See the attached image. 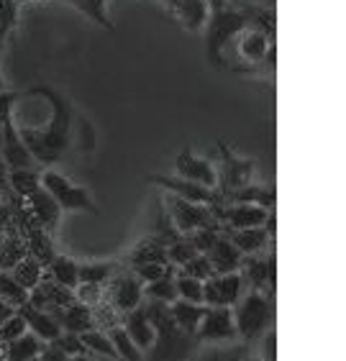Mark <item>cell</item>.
Segmentation results:
<instances>
[{"label": "cell", "mask_w": 346, "mask_h": 361, "mask_svg": "<svg viewBox=\"0 0 346 361\" xmlns=\"http://www.w3.org/2000/svg\"><path fill=\"white\" fill-rule=\"evenodd\" d=\"M49 97V121H28V123H13L21 141L36 159L42 169L52 167L62 159V154L69 149V133H72V108L54 87H44ZM13 121V118H11Z\"/></svg>", "instance_id": "obj_1"}, {"label": "cell", "mask_w": 346, "mask_h": 361, "mask_svg": "<svg viewBox=\"0 0 346 361\" xmlns=\"http://www.w3.org/2000/svg\"><path fill=\"white\" fill-rule=\"evenodd\" d=\"M146 318L154 326V343L149 361H187L190 348L198 346L195 336H187L185 331L174 326L172 315L165 302H146Z\"/></svg>", "instance_id": "obj_2"}, {"label": "cell", "mask_w": 346, "mask_h": 361, "mask_svg": "<svg viewBox=\"0 0 346 361\" xmlns=\"http://www.w3.org/2000/svg\"><path fill=\"white\" fill-rule=\"evenodd\" d=\"M231 313H234V326L239 338H244V343H249L275 323V298L249 290L236 300Z\"/></svg>", "instance_id": "obj_3"}, {"label": "cell", "mask_w": 346, "mask_h": 361, "mask_svg": "<svg viewBox=\"0 0 346 361\" xmlns=\"http://www.w3.org/2000/svg\"><path fill=\"white\" fill-rule=\"evenodd\" d=\"M42 188L52 195V200L59 205L62 213H93V216H100V208L93 202L90 192L69 180L67 174L56 172L52 167L42 169Z\"/></svg>", "instance_id": "obj_4"}, {"label": "cell", "mask_w": 346, "mask_h": 361, "mask_svg": "<svg viewBox=\"0 0 346 361\" xmlns=\"http://www.w3.org/2000/svg\"><path fill=\"white\" fill-rule=\"evenodd\" d=\"M218 154H221V159L215 161V174H218L215 190L221 192V197H226V195H231L234 190L254 182V169H256L254 159L239 157V154L231 152L223 141H218Z\"/></svg>", "instance_id": "obj_5"}, {"label": "cell", "mask_w": 346, "mask_h": 361, "mask_svg": "<svg viewBox=\"0 0 346 361\" xmlns=\"http://www.w3.org/2000/svg\"><path fill=\"white\" fill-rule=\"evenodd\" d=\"M165 208H167V213H169V218H172V226L177 228L180 236H187V233L201 231V228H221V223L215 218L213 208H208V205L182 200L177 195H167Z\"/></svg>", "instance_id": "obj_6"}, {"label": "cell", "mask_w": 346, "mask_h": 361, "mask_svg": "<svg viewBox=\"0 0 346 361\" xmlns=\"http://www.w3.org/2000/svg\"><path fill=\"white\" fill-rule=\"evenodd\" d=\"M105 300L111 302L116 313L126 315L144 300V285L138 282L131 269L116 267V271L108 279V287H105Z\"/></svg>", "instance_id": "obj_7"}, {"label": "cell", "mask_w": 346, "mask_h": 361, "mask_svg": "<svg viewBox=\"0 0 346 361\" xmlns=\"http://www.w3.org/2000/svg\"><path fill=\"white\" fill-rule=\"evenodd\" d=\"M146 180L152 182V185L165 188L169 195H177V197H182V200L198 202V205H208V208H218V205H223V197L218 190L198 185V182L182 180V177H177V174H149Z\"/></svg>", "instance_id": "obj_8"}, {"label": "cell", "mask_w": 346, "mask_h": 361, "mask_svg": "<svg viewBox=\"0 0 346 361\" xmlns=\"http://www.w3.org/2000/svg\"><path fill=\"white\" fill-rule=\"evenodd\" d=\"M239 338L234 326V313L226 305H205V313L201 318V326L195 331L198 343H231Z\"/></svg>", "instance_id": "obj_9"}, {"label": "cell", "mask_w": 346, "mask_h": 361, "mask_svg": "<svg viewBox=\"0 0 346 361\" xmlns=\"http://www.w3.org/2000/svg\"><path fill=\"white\" fill-rule=\"evenodd\" d=\"M239 274H241L244 287L275 298V249H272V254H267V257L244 254Z\"/></svg>", "instance_id": "obj_10"}, {"label": "cell", "mask_w": 346, "mask_h": 361, "mask_svg": "<svg viewBox=\"0 0 346 361\" xmlns=\"http://www.w3.org/2000/svg\"><path fill=\"white\" fill-rule=\"evenodd\" d=\"M215 218L221 223V228H256V226H264L267 218H270L272 210L259 208V205H251V202H226L213 208Z\"/></svg>", "instance_id": "obj_11"}, {"label": "cell", "mask_w": 346, "mask_h": 361, "mask_svg": "<svg viewBox=\"0 0 346 361\" xmlns=\"http://www.w3.org/2000/svg\"><path fill=\"white\" fill-rule=\"evenodd\" d=\"M0 161H3L6 172H11V169H42L39 164H36L34 157H31V152L26 149V144L21 141V136H18V131H16V126H13V121H11V116L3 121Z\"/></svg>", "instance_id": "obj_12"}, {"label": "cell", "mask_w": 346, "mask_h": 361, "mask_svg": "<svg viewBox=\"0 0 346 361\" xmlns=\"http://www.w3.org/2000/svg\"><path fill=\"white\" fill-rule=\"evenodd\" d=\"M174 174L182 177V180L198 182V185H205V188H213L218 185V174H215V164L205 157H198L190 149H182L177 157H174Z\"/></svg>", "instance_id": "obj_13"}, {"label": "cell", "mask_w": 346, "mask_h": 361, "mask_svg": "<svg viewBox=\"0 0 346 361\" xmlns=\"http://www.w3.org/2000/svg\"><path fill=\"white\" fill-rule=\"evenodd\" d=\"M47 313L59 323L62 331L67 334H85V331H90V328H97L95 326V313H93V307L83 305V302H72L67 307H54L49 305Z\"/></svg>", "instance_id": "obj_14"}, {"label": "cell", "mask_w": 346, "mask_h": 361, "mask_svg": "<svg viewBox=\"0 0 346 361\" xmlns=\"http://www.w3.org/2000/svg\"><path fill=\"white\" fill-rule=\"evenodd\" d=\"M124 331L126 336L133 341V346L144 354V351H149L154 343V326L149 323V318H146V302L141 300L133 310H129V313L124 315Z\"/></svg>", "instance_id": "obj_15"}, {"label": "cell", "mask_w": 346, "mask_h": 361, "mask_svg": "<svg viewBox=\"0 0 346 361\" xmlns=\"http://www.w3.org/2000/svg\"><path fill=\"white\" fill-rule=\"evenodd\" d=\"M28 202V210H31V216L36 218V223L47 231L49 236H54L56 226H59V218H62V210L52 200V195L47 192L44 188H39L36 192H31L26 197Z\"/></svg>", "instance_id": "obj_16"}, {"label": "cell", "mask_w": 346, "mask_h": 361, "mask_svg": "<svg viewBox=\"0 0 346 361\" xmlns=\"http://www.w3.org/2000/svg\"><path fill=\"white\" fill-rule=\"evenodd\" d=\"M44 348H47V341H42L36 334L26 331L18 338L0 343V361H34Z\"/></svg>", "instance_id": "obj_17"}, {"label": "cell", "mask_w": 346, "mask_h": 361, "mask_svg": "<svg viewBox=\"0 0 346 361\" xmlns=\"http://www.w3.org/2000/svg\"><path fill=\"white\" fill-rule=\"evenodd\" d=\"M205 257L210 262V267H213V274H231V271H239L244 254L221 233V236L215 238L213 246L208 249Z\"/></svg>", "instance_id": "obj_18"}, {"label": "cell", "mask_w": 346, "mask_h": 361, "mask_svg": "<svg viewBox=\"0 0 346 361\" xmlns=\"http://www.w3.org/2000/svg\"><path fill=\"white\" fill-rule=\"evenodd\" d=\"M221 233L241 254H262L272 241V236L267 233L264 226H256V228H221Z\"/></svg>", "instance_id": "obj_19"}, {"label": "cell", "mask_w": 346, "mask_h": 361, "mask_svg": "<svg viewBox=\"0 0 346 361\" xmlns=\"http://www.w3.org/2000/svg\"><path fill=\"white\" fill-rule=\"evenodd\" d=\"M18 315H21L23 320H26V328L31 331V334H36L42 341H47V343H52V341L56 338V336L62 334V328H59V323H56L52 315L47 313V310H39V307L34 305H21L18 307Z\"/></svg>", "instance_id": "obj_20"}, {"label": "cell", "mask_w": 346, "mask_h": 361, "mask_svg": "<svg viewBox=\"0 0 346 361\" xmlns=\"http://www.w3.org/2000/svg\"><path fill=\"white\" fill-rule=\"evenodd\" d=\"M167 310L172 315L174 326L180 328V331H185L187 336H195V331L201 326L203 313H205V305H195V302H187V300L177 298L174 302L167 305Z\"/></svg>", "instance_id": "obj_21"}, {"label": "cell", "mask_w": 346, "mask_h": 361, "mask_svg": "<svg viewBox=\"0 0 346 361\" xmlns=\"http://www.w3.org/2000/svg\"><path fill=\"white\" fill-rule=\"evenodd\" d=\"M126 262L129 264H169L167 262V243H162L160 238L146 236L133 246L129 254H126Z\"/></svg>", "instance_id": "obj_22"}, {"label": "cell", "mask_w": 346, "mask_h": 361, "mask_svg": "<svg viewBox=\"0 0 346 361\" xmlns=\"http://www.w3.org/2000/svg\"><path fill=\"white\" fill-rule=\"evenodd\" d=\"M275 188L272 185H259V182H249L244 188L234 190L231 195H226L223 200L226 202H251V205H259V208L272 210L275 208Z\"/></svg>", "instance_id": "obj_23"}, {"label": "cell", "mask_w": 346, "mask_h": 361, "mask_svg": "<svg viewBox=\"0 0 346 361\" xmlns=\"http://www.w3.org/2000/svg\"><path fill=\"white\" fill-rule=\"evenodd\" d=\"M28 254L26 241L16 228H8L6 236H0V269L11 271Z\"/></svg>", "instance_id": "obj_24"}, {"label": "cell", "mask_w": 346, "mask_h": 361, "mask_svg": "<svg viewBox=\"0 0 346 361\" xmlns=\"http://www.w3.org/2000/svg\"><path fill=\"white\" fill-rule=\"evenodd\" d=\"M80 262H75L72 257L67 254H56L52 262H49V279H54L56 285L69 287V290H75L80 285Z\"/></svg>", "instance_id": "obj_25"}, {"label": "cell", "mask_w": 346, "mask_h": 361, "mask_svg": "<svg viewBox=\"0 0 346 361\" xmlns=\"http://www.w3.org/2000/svg\"><path fill=\"white\" fill-rule=\"evenodd\" d=\"M6 180L8 190L16 197L26 200L28 195L42 188V169H11V172H6Z\"/></svg>", "instance_id": "obj_26"}, {"label": "cell", "mask_w": 346, "mask_h": 361, "mask_svg": "<svg viewBox=\"0 0 346 361\" xmlns=\"http://www.w3.org/2000/svg\"><path fill=\"white\" fill-rule=\"evenodd\" d=\"M210 282H213L218 305L231 307L236 300L244 295V282H241V274H239V271H231V274H213Z\"/></svg>", "instance_id": "obj_27"}, {"label": "cell", "mask_w": 346, "mask_h": 361, "mask_svg": "<svg viewBox=\"0 0 346 361\" xmlns=\"http://www.w3.org/2000/svg\"><path fill=\"white\" fill-rule=\"evenodd\" d=\"M174 13L187 31H201L208 21V0H180Z\"/></svg>", "instance_id": "obj_28"}, {"label": "cell", "mask_w": 346, "mask_h": 361, "mask_svg": "<svg viewBox=\"0 0 346 361\" xmlns=\"http://www.w3.org/2000/svg\"><path fill=\"white\" fill-rule=\"evenodd\" d=\"M11 277H13L16 282H18V285L23 287V290L31 292L36 285H39V282H42L44 267L39 264V262H36V259L31 257V254H26V257H23L21 262H18V264H16L13 269H11Z\"/></svg>", "instance_id": "obj_29"}, {"label": "cell", "mask_w": 346, "mask_h": 361, "mask_svg": "<svg viewBox=\"0 0 346 361\" xmlns=\"http://www.w3.org/2000/svg\"><path fill=\"white\" fill-rule=\"evenodd\" d=\"M249 346L239 343V346H205L198 351L193 361H246Z\"/></svg>", "instance_id": "obj_30"}, {"label": "cell", "mask_w": 346, "mask_h": 361, "mask_svg": "<svg viewBox=\"0 0 346 361\" xmlns=\"http://www.w3.org/2000/svg\"><path fill=\"white\" fill-rule=\"evenodd\" d=\"M105 334H108V338H111L118 359H121V361H141V351H138V348L133 346V341L126 336V331H124V326H121V323L111 326Z\"/></svg>", "instance_id": "obj_31"}, {"label": "cell", "mask_w": 346, "mask_h": 361, "mask_svg": "<svg viewBox=\"0 0 346 361\" xmlns=\"http://www.w3.org/2000/svg\"><path fill=\"white\" fill-rule=\"evenodd\" d=\"M0 300L11 307H18L26 305L28 302V290H23L13 277H11V271H3L0 269Z\"/></svg>", "instance_id": "obj_32"}, {"label": "cell", "mask_w": 346, "mask_h": 361, "mask_svg": "<svg viewBox=\"0 0 346 361\" xmlns=\"http://www.w3.org/2000/svg\"><path fill=\"white\" fill-rule=\"evenodd\" d=\"M144 298L152 300V302H174L177 300V287H174V274H167V277L157 279V282H149L144 285Z\"/></svg>", "instance_id": "obj_33"}, {"label": "cell", "mask_w": 346, "mask_h": 361, "mask_svg": "<svg viewBox=\"0 0 346 361\" xmlns=\"http://www.w3.org/2000/svg\"><path fill=\"white\" fill-rule=\"evenodd\" d=\"M152 236L154 238H160L162 243H174V241H180V233H177V228L172 226V218H169V213H167L165 208V200H157V223H154V228H152Z\"/></svg>", "instance_id": "obj_34"}, {"label": "cell", "mask_w": 346, "mask_h": 361, "mask_svg": "<svg viewBox=\"0 0 346 361\" xmlns=\"http://www.w3.org/2000/svg\"><path fill=\"white\" fill-rule=\"evenodd\" d=\"M118 264L113 262H90V264H80V282H88V285H105L111 274L116 271Z\"/></svg>", "instance_id": "obj_35"}, {"label": "cell", "mask_w": 346, "mask_h": 361, "mask_svg": "<svg viewBox=\"0 0 346 361\" xmlns=\"http://www.w3.org/2000/svg\"><path fill=\"white\" fill-rule=\"evenodd\" d=\"M42 290L44 295H47V302L49 305H54V307H67L72 305V302H77L75 300V290H69V287H62V285H56L54 279H49V277H42ZM47 305V307H49Z\"/></svg>", "instance_id": "obj_36"}, {"label": "cell", "mask_w": 346, "mask_h": 361, "mask_svg": "<svg viewBox=\"0 0 346 361\" xmlns=\"http://www.w3.org/2000/svg\"><path fill=\"white\" fill-rule=\"evenodd\" d=\"M174 287H177V298L187 300V302H195V305H203V282L195 277H187V274H174Z\"/></svg>", "instance_id": "obj_37"}, {"label": "cell", "mask_w": 346, "mask_h": 361, "mask_svg": "<svg viewBox=\"0 0 346 361\" xmlns=\"http://www.w3.org/2000/svg\"><path fill=\"white\" fill-rule=\"evenodd\" d=\"M129 269L136 274V279L141 282V285H149V282H157V279L167 277V274H177V269H174L172 264H131Z\"/></svg>", "instance_id": "obj_38"}, {"label": "cell", "mask_w": 346, "mask_h": 361, "mask_svg": "<svg viewBox=\"0 0 346 361\" xmlns=\"http://www.w3.org/2000/svg\"><path fill=\"white\" fill-rule=\"evenodd\" d=\"M195 254H198V251L190 246V241H187L185 236H182L180 241H174V243H169V246H167V262H169L174 269L185 267L187 262L195 257Z\"/></svg>", "instance_id": "obj_39"}, {"label": "cell", "mask_w": 346, "mask_h": 361, "mask_svg": "<svg viewBox=\"0 0 346 361\" xmlns=\"http://www.w3.org/2000/svg\"><path fill=\"white\" fill-rule=\"evenodd\" d=\"M75 300L95 310L105 300V285H88V282H80V285L75 287Z\"/></svg>", "instance_id": "obj_40"}, {"label": "cell", "mask_w": 346, "mask_h": 361, "mask_svg": "<svg viewBox=\"0 0 346 361\" xmlns=\"http://www.w3.org/2000/svg\"><path fill=\"white\" fill-rule=\"evenodd\" d=\"M180 274H187V277H195L201 279V282H205V279L213 277V267H210V262H208L205 254H195L190 262H187L185 267H180Z\"/></svg>", "instance_id": "obj_41"}, {"label": "cell", "mask_w": 346, "mask_h": 361, "mask_svg": "<svg viewBox=\"0 0 346 361\" xmlns=\"http://www.w3.org/2000/svg\"><path fill=\"white\" fill-rule=\"evenodd\" d=\"M221 236V228H201V231H193V233H187V241L193 246L198 254H208V249L215 243V238Z\"/></svg>", "instance_id": "obj_42"}, {"label": "cell", "mask_w": 346, "mask_h": 361, "mask_svg": "<svg viewBox=\"0 0 346 361\" xmlns=\"http://www.w3.org/2000/svg\"><path fill=\"white\" fill-rule=\"evenodd\" d=\"M52 346H56L64 356H69V359H72V356L85 354V346H83V341H80V336L67 334V331H62V334L56 336V338L52 341Z\"/></svg>", "instance_id": "obj_43"}, {"label": "cell", "mask_w": 346, "mask_h": 361, "mask_svg": "<svg viewBox=\"0 0 346 361\" xmlns=\"http://www.w3.org/2000/svg\"><path fill=\"white\" fill-rule=\"evenodd\" d=\"M26 320L18 315V310H16L11 318H6L3 323H0V343H8V341L18 338L21 334H26Z\"/></svg>", "instance_id": "obj_44"}, {"label": "cell", "mask_w": 346, "mask_h": 361, "mask_svg": "<svg viewBox=\"0 0 346 361\" xmlns=\"http://www.w3.org/2000/svg\"><path fill=\"white\" fill-rule=\"evenodd\" d=\"M262 361H277V334L275 326L262 334Z\"/></svg>", "instance_id": "obj_45"}, {"label": "cell", "mask_w": 346, "mask_h": 361, "mask_svg": "<svg viewBox=\"0 0 346 361\" xmlns=\"http://www.w3.org/2000/svg\"><path fill=\"white\" fill-rule=\"evenodd\" d=\"M18 95H21V92L0 90V123L11 116V111H13V105H16V100H18Z\"/></svg>", "instance_id": "obj_46"}, {"label": "cell", "mask_w": 346, "mask_h": 361, "mask_svg": "<svg viewBox=\"0 0 346 361\" xmlns=\"http://www.w3.org/2000/svg\"><path fill=\"white\" fill-rule=\"evenodd\" d=\"M34 361H69V356H64L62 351L56 346H52V343H47V348H44L42 354L36 356Z\"/></svg>", "instance_id": "obj_47"}, {"label": "cell", "mask_w": 346, "mask_h": 361, "mask_svg": "<svg viewBox=\"0 0 346 361\" xmlns=\"http://www.w3.org/2000/svg\"><path fill=\"white\" fill-rule=\"evenodd\" d=\"M13 313H16V307L6 305V302L0 300V323H3V320H6V318H11V315H13Z\"/></svg>", "instance_id": "obj_48"}, {"label": "cell", "mask_w": 346, "mask_h": 361, "mask_svg": "<svg viewBox=\"0 0 346 361\" xmlns=\"http://www.w3.org/2000/svg\"><path fill=\"white\" fill-rule=\"evenodd\" d=\"M69 361H95V359H93V356L88 354V351H85V354H80V356H72Z\"/></svg>", "instance_id": "obj_49"}, {"label": "cell", "mask_w": 346, "mask_h": 361, "mask_svg": "<svg viewBox=\"0 0 346 361\" xmlns=\"http://www.w3.org/2000/svg\"><path fill=\"white\" fill-rule=\"evenodd\" d=\"M3 36H6V26H0V47H3Z\"/></svg>", "instance_id": "obj_50"}, {"label": "cell", "mask_w": 346, "mask_h": 361, "mask_svg": "<svg viewBox=\"0 0 346 361\" xmlns=\"http://www.w3.org/2000/svg\"><path fill=\"white\" fill-rule=\"evenodd\" d=\"M21 3H49V0H21Z\"/></svg>", "instance_id": "obj_51"}, {"label": "cell", "mask_w": 346, "mask_h": 361, "mask_svg": "<svg viewBox=\"0 0 346 361\" xmlns=\"http://www.w3.org/2000/svg\"><path fill=\"white\" fill-rule=\"evenodd\" d=\"M0 90H6V80H3V75H0Z\"/></svg>", "instance_id": "obj_52"}, {"label": "cell", "mask_w": 346, "mask_h": 361, "mask_svg": "<svg viewBox=\"0 0 346 361\" xmlns=\"http://www.w3.org/2000/svg\"><path fill=\"white\" fill-rule=\"evenodd\" d=\"M0 144H3V123H0Z\"/></svg>", "instance_id": "obj_53"}]
</instances>
